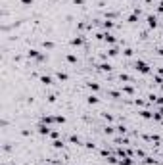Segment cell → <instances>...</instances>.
Here are the masks:
<instances>
[{"label": "cell", "mask_w": 163, "mask_h": 165, "mask_svg": "<svg viewBox=\"0 0 163 165\" xmlns=\"http://www.w3.org/2000/svg\"><path fill=\"white\" fill-rule=\"evenodd\" d=\"M119 81H121V83H134V79H133L130 75H127V73H121V75H119Z\"/></svg>", "instance_id": "cell-19"}, {"label": "cell", "mask_w": 163, "mask_h": 165, "mask_svg": "<svg viewBox=\"0 0 163 165\" xmlns=\"http://www.w3.org/2000/svg\"><path fill=\"white\" fill-rule=\"evenodd\" d=\"M19 2H21V6H23V8H31L35 0H19Z\"/></svg>", "instance_id": "cell-28"}, {"label": "cell", "mask_w": 163, "mask_h": 165, "mask_svg": "<svg viewBox=\"0 0 163 165\" xmlns=\"http://www.w3.org/2000/svg\"><path fill=\"white\" fill-rule=\"evenodd\" d=\"M86 104H88V106H96V104H100V98H98L96 94H88V96H86Z\"/></svg>", "instance_id": "cell-10"}, {"label": "cell", "mask_w": 163, "mask_h": 165, "mask_svg": "<svg viewBox=\"0 0 163 165\" xmlns=\"http://www.w3.org/2000/svg\"><path fill=\"white\" fill-rule=\"evenodd\" d=\"M161 158H163V154H161Z\"/></svg>", "instance_id": "cell-40"}, {"label": "cell", "mask_w": 163, "mask_h": 165, "mask_svg": "<svg viewBox=\"0 0 163 165\" xmlns=\"http://www.w3.org/2000/svg\"><path fill=\"white\" fill-rule=\"evenodd\" d=\"M102 117L107 121V123H111V121H113V115H111V113H107V112H104V113H102Z\"/></svg>", "instance_id": "cell-30"}, {"label": "cell", "mask_w": 163, "mask_h": 165, "mask_svg": "<svg viewBox=\"0 0 163 165\" xmlns=\"http://www.w3.org/2000/svg\"><path fill=\"white\" fill-rule=\"evenodd\" d=\"M73 4H75V6H83L84 0H73Z\"/></svg>", "instance_id": "cell-36"}, {"label": "cell", "mask_w": 163, "mask_h": 165, "mask_svg": "<svg viewBox=\"0 0 163 165\" xmlns=\"http://www.w3.org/2000/svg\"><path fill=\"white\" fill-rule=\"evenodd\" d=\"M84 146H86V150H96V144H94L92 140H86V142H84Z\"/></svg>", "instance_id": "cell-29"}, {"label": "cell", "mask_w": 163, "mask_h": 165, "mask_svg": "<svg viewBox=\"0 0 163 165\" xmlns=\"http://www.w3.org/2000/svg\"><path fill=\"white\" fill-rule=\"evenodd\" d=\"M157 106H163V96H157V102H156Z\"/></svg>", "instance_id": "cell-37"}, {"label": "cell", "mask_w": 163, "mask_h": 165, "mask_svg": "<svg viewBox=\"0 0 163 165\" xmlns=\"http://www.w3.org/2000/svg\"><path fill=\"white\" fill-rule=\"evenodd\" d=\"M54 46H56V44H54L52 40H42V48H46V50H54Z\"/></svg>", "instance_id": "cell-23"}, {"label": "cell", "mask_w": 163, "mask_h": 165, "mask_svg": "<svg viewBox=\"0 0 163 165\" xmlns=\"http://www.w3.org/2000/svg\"><path fill=\"white\" fill-rule=\"evenodd\" d=\"M54 117H56V125H63L65 123V115L58 113V115H54Z\"/></svg>", "instance_id": "cell-26"}, {"label": "cell", "mask_w": 163, "mask_h": 165, "mask_svg": "<svg viewBox=\"0 0 163 165\" xmlns=\"http://www.w3.org/2000/svg\"><path fill=\"white\" fill-rule=\"evenodd\" d=\"M138 115L142 119H152V117H154V112H150V109H140Z\"/></svg>", "instance_id": "cell-16"}, {"label": "cell", "mask_w": 163, "mask_h": 165, "mask_svg": "<svg viewBox=\"0 0 163 165\" xmlns=\"http://www.w3.org/2000/svg\"><path fill=\"white\" fill-rule=\"evenodd\" d=\"M157 14H163V0L157 4Z\"/></svg>", "instance_id": "cell-35"}, {"label": "cell", "mask_w": 163, "mask_h": 165, "mask_svg": "<svg viewBox=\"0 0 163 165\" xmlns=\"http://www.w3.org/2000/svg\"><path fill=\"white\" fill-rule=\"evenodd\" d=\"M115 133V127H111V125H106L104 127V135H107V136H111Z\"/></svg>", "instance_id": "cell-21"}, {"label": "cell", "mask_w": 163, "mask_h": 165, "mask_svg": "<svg viewBox=\"0 0 163 165\" xmlns=\"http://www.w3.org/2000/svg\"><path fill=\"white\" fill-rule=\"evenodd\" d=\"M48 138H52V140H58V138H61V133H60V131H50Z\"/></svg>", "instance_id": "cell-24"}, {"label": "cell", "mask_w": 163, "mask_h": 165, "mask_svg": "<svg viewBox=\"0 0 163 165\" xmlns=\"http://www.w3.org/2000/svg\"><path fill=\"white\" fill-rule=\"evenodd\" d=\"M63 146H65L63 138H58V140H54V142H52V148H54V150H63Z\"/></svg>", "instance_id": "cell-17"}, {"label": "cell", "mask_w": 163, "mask_h": 165, "mask_svg": "<svg viewBox=\"0 0 163 165\" xmlns=\"http://www.w3.org/2000/svg\"><path fill=\"white\" fill-rule=\"evenodd\" d=\"M157 112H159V113H161V117H163V106H159V108H157Z\"/></svg>", "instance_id": "cell-38"}, {"label": "cell", "mask_w": 163, "mask_h": 165, "mask_svg": "<svg viewBox=\"0 0 163 165\" xmlns=\"http://www.w3.org/2000/svg\"><path fill=\"white\" fill-rule=\"evenodd\" d=\"M133 69L138 71V73H142V75H150V73H152V67H150L144 60H136V62L133 63Z\"/></svg>", "instance_id": "cell-1"}, {"label": "cell", "mask_w": 163, "mask_h": 165, "mask_svg": "<svg viewBox=\"0 0 163 165\" xmlns=\"http://www.w3.org/2000/svg\"><path fill=\"white\" fill-rule=\"evenodd\" d=\"M107 96L113 98V100H121V98H123V92H119V90H107Z\"/></svg>", "instance_id": "cell-18"}, {"label": "cell", "mask_w": 163, "mask_h": 165, "mask_svg": "<svg viewBox=\"0 0 163 165\" xmlns=\"http://www.w3.org/2000/svg\"><path fill=\"white\" fill-rule=\"evenodd\" d=\"M50 131H52V127L46 125V123H38V125H37V133H38L40 136H48Z\"/></svg>", "instance_id": "cell-5"}, {"label": "cell", "mask_w": 163, "mask_h": 165, "mask_svg": "<svg viewBox=\"0 0 163 165\" xmlns=\"http://www.w3.org/2000/svg\"><path fill=\"white\" fill-rule=\"evenodd\" d=\"M146 23H148V29H157V25H159L157 16H154V14H148V16H146Z\"/></svg>", "instance_id": "cell-4"}, {"label": "cell", "mask_w": 163, "mask_h": 165, "mask_svg": "<svg viewBox=\"0 0 163 165\" xmlns=\"http://www.w3.org/2000/svg\"><path fill=\"white\" fill-rule=\"evenodd\" d=\"M127 21H129V23H133V25H134L136 21H138V16H136V14H130V16L127 17Z\"/></svg>", "instance_id": "cell-27"}, {"label": "cell", "mask_w": 163, "mask_h": 165, "mask_svg": "<svg viewBox=\"0 0 163 165\" xmlns=\"http://www.w3.org/2000/svg\"><path fill=\"white\" fill-rule=\"evenodd\" d=\"M65 62H67V63H71V65H77L79 63V58L77 56H75V54H65Z\"/></svg>", "instance_id": "cell-11"}, {"label": "cell", "mask_w": 163, "mask_h": 165, "mask_svg": "<svg viewBox=\"0 0 163 165\" xmlns=\"http://www.w3.org/2000/svg\"><path fill=\"white\" fill-rule=\"evenodd\" d=\"M86 86H88V90H92V92L100 90V83H96V81H88V83H86Z\"/></svg>", "instance_id": "cell-15"}, {"label": "cell", "mask_w": 163, "mask_h": 165, "mask_svg": "<svg viewBox=\"0 0 163 165\" xmlns=\"http://www.w3.org/2000/svg\"><path fill=\"white\" fill-rule=\"evenodd\" d=\"M21 136H31V131L29 129H23V131H21Z\"/></svg>", "instance_id": "cell-34"}, {"label": "cell", "mask_w": 163, "mask_h": 165, "mask_svg": "<svg viewBox=\"0 0 163 165\" xmlns=\"http://www.w3.org/2000/svg\"><path fill=\"white\" fill-rule=\"evenodd\" d=\"M84 42H86V35H75V37L69 40V44L81 48V46H84Z\"/></svg>", "instance_id": "cell-2"}, {"label": "cell", "mask_w": 163, "mask_h": 165, "mask_svg": "<svg viewBox=\"0 0 163 165\" xmlns=\"http://www.w3.org/2000/svg\"><path fill=\"white\" fill-rule=\"evenodd\" d=\"M115 133H117L119 136H125V135H127V127H125V125H117V127H115Z\"/></svg>", "instance_id": "cell-20"}, {"label": "cell", "mask_w": 163, "mask_h": 165, "mask_svg": "<svg viewBox=\"0 0 163 165\" xmlns=\"http://www.w3.org/2000/svg\"><path fill=\"white\" fill-rule=\"evenodd\" d=\"M119 165H134V158H123Z\"/></svg>", "instance_id": "cell-22"}, {"label": "cell", "mask_w": 163, "mask_h": 165, "mask_svg": "<svg viewBox=\"0 0 163 165\" xmlns=\"http://www.w3.org/2000/svg\"><path fill=\"white\" fill-rule=\"evenodd\" d=\"M110 154H111V152L107 150V148H102V150H100V156H102V158H107V156H110Z\"/></svg>", "instance_id": "cell-33"}, {"label": "cell", "mask_w": 163, "mask_h": 165, "mask_svg": "<svg viewBox=\"0 0 163 165\" xmlns=\"http://www.w3.org/2000/svg\"><path fill=\"white\" fill-rule=\"evenodd\" d=\"M56 79H58L60 83H67V81H69V75L65 73V71H56Z\"/></svg>", "instance_id": "cell-13"}, {"label": "cell", "mask_w": 163, "mask_h": 165, "mask_svg": "<svg viewBox=\"0 0 163 165\" xmlns=\"http://www.w3.org/2000/svg\"><path fill=\"white\" fill-rule=\"evenodd\" d=\"M134 104H136L138 108H144V106H146V100H142V98H136V100H134Z\"/></svg>", "instance_id": "cell-32"}, {"label": "cell", "mask_w": 163, "mask_h": 165, "mask_svg": "<svg viewBox=\"0 0 163 165\" xmlns=\"http://www.w3.org/2000/svg\"><path fill=\"white\" fill-rule=\"evenodd\" d=\"M96 67H98V71H102V73H110V71L113 69L110 62H102V63H98Z\"/></svg>", "instance_id": "cell-8"}, {"label": "cell", "mask_w": 163, "mask_h": 165, "mask_svg": "<svg viewBox=\"0 0 163 165\" xmlns=\"http://www.w3.org/2000/svg\"><path fill=\"white\" fill-rule=\"evenodd\" d=\"M100 25H102V29H104V31H113L117 23H115V21H111V19H107V17H106V19L102 21V23H100Z\"/></svg>", "instance_id": "cell-7"}, {"label": "cell", "mask_w": 163, "mask_h": 165, "mask_svg": "<svg viewBox=\"0 0 163 165\" xmlns=\"http://www.w3.org/2000/svg\"><path fill=\"white\" fill-rule=\"evenodd\" d=\"M159 125H161V127H163V119H161V121H159Z\"/></svg>", "instance_id": "cell-39"}, {"label": "cell", "mask_w": 163, "mask_h": 165, "mask_svg": "<svg viewBox=\"0 0 163 165\" xmlns=\"http://www.w3.org/2000/svg\"><path fill=\"white\" fill-rule=\"evenodd\" d=\"M67 140L71 142L73 146H81V144H83V140H81V136H77V135H69V138H67Z\"/></svg>", "instance_id": "cell-14"}, {"label": "cell", "mask_w": 163, "mask_h": 165, "mask_svg": "<svg viewBox=\"0 0 163 165\" xmlns=\"http://www.w3.org/2000/svg\"><path fill=\"white\" fill-rule=\"evenodd\" d=\"M123 54H125V56H127V58H130V56H133V54H134V50H133V48H129V46H127V48L123 50Z\"/></svg>", "instance_id": "cell-31"}, {"label": "cell", "mask_w": 163, "mask_h": 165, "mask_svg": "<svg viewBox=\"0 0 163 165\" xmlns=\"http://www.w3.org/2000/svg\"><path fill=\"white\" fill-rule=\"evenodd\" d=\"M104 42H106V44H110V46H115L117 37L113 35L111 31H104Z\"/></svg>", "instance_id": "cell-3"}, {"label": "cell", "mask_w": 163, "mask_h": 165, "mask_svg": "<svg viewBox=\"0 0 163 165\" xmlns=\"http://www.w3.org/2000/svg\"><path fill=\"white\" fill-rule=\"evenodd\" d=\"M121 92L123 94H127V96H134V86L133 85H121Z\"/></svg>", "instance_id": "cell-9"}, {"label": "cell", "mask_w": 163, "mask_h": 165, "mask_svg": "<svg viewBox=\"0 0 163 165\" xmlns=\"http://www.w3.org/2000/svg\"><path fill=\"white\" fill-rule=\"evenodd\" d=\"M38 81H40V85H44V86H52L54 83H56V81H54V77H50V75H40Z\"/></svg>", "instance_id": "cell-6"}, {"label": "cell", "mask_w": 163, "mask_h": 165, "mask_svg": "<svg viewBox=\"0 0 163 165\" xmlns=\"http://www.w3.org/2000/svg\"><path fill=\"white\" fill-rule=\"evenodd\" d=\"M119 52H121L119 46H110V48H107V58H117Z\"/></svg>", "instance_id": "cell-12"}, {"label": "cell", "mask_w": 163, "mask_h": 165, "mask_svg": "<svg viewBox=\"0 0 163 165\" xmlns=\"http://www.w3.org/2000/svg\"><path fill=\"white\" fill-rule=\"evenodd\" d=\"M56 100H58V94H56V92H52V94L46 96V102H48V104H54Z\"/></svg>", "instance_id": "cell-25"}]
</instances>
